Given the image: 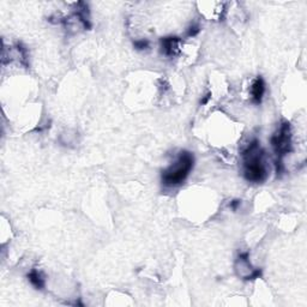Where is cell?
<instances>
[{"instance_id":"1","label":"cell","mask_w":307,"mask_h":307,"mask_svg":"<svg viewBox=\"0 0 307 307\" xmlns=\"http://www.w3.org/2000/svg\"><path fill=\"white\" fill-rule=\"evenodd\" d=\"M259 144L261 142L258 140H253L243 151L244 177L248 183L262 184L267 177L266 161H264L266 153Z\"/></svg>"},{"instance_id":"2","label":"cell","mask_w":307,"mask_h":307,"mask_svg":"<svg viewBox=\"0 0 307 307\" xmlns=\"http://www.w3.org/2000/svg\"><path fill=\"white\" fill-rule=\"evenodd\" d=\"M195 166V157L190 151L183 150L178 156L177 161L164 169L161 174V182L169 187L180 186L185 183L191 170Z\"/></svg>"},{"instance_id":"3","label":"cell","mask_w":307,"mask_h":307,"mask_svg":"<svg viewBox=\"0 0 307 307\" xmlns=\"http://www.w3.org/2000/svg\"><path fill=\"white\" fill-rule=\"evenodd\" d=\"M271 145L276 154V172L281 174L283 170L282 159L285 155L292 151V131H290V124L288 122H283L280 128L272 135Z\"/></svg>"},{"instance_id":"4","label":"cell","mask_w":307,"mask_h":307,"mask_svg":"<svg viewBox=\"0 0 307 307\" xmlns=\"http://www.w3.org/2000/svg\"><path fill=\"white\" fill-rule=\"evenodd\" d=\"M182 43V39L178 36H167V38H162L160 40L161 44V52L166 57L173 58L179 53V44Z\"/></svg>"},{"instance_id":"5","label":"cell","mask_w":307,"mask_h":307,"mask_svg":"<svg viewBox=\"0 0 307 307\" xmlns=\"http://www.w3.org/2000/svg\"><path fill=\"white\" fill-rule=\"evenodd\" d=\"M264 94H266V82H264L263 78L259 76L256 78L251 86V96H252V102L254 104H261L263 101Z\"/></svg>"},{"instance_id":"6","label":"cell","mask_w":307,"mask_h":307,"mask_svg":"<svg viewBox=\"0 0 307 307\" xmlns=\"http://www.w3.org/2000/svg\"><path fill=\"white\" fill-rule=\"evenodd\" d=\"M27 279L35 289L42 290L46 287V281H44L43 275L38 269H31V271L27 275Z\"/></svg>"},{"instance_id":"7","label":"cell","mask_w":307,"mask_h":307,"mask_svg":"<svg viewBox=\"0 0 307 307\" xmlns=\"http://www.w3.org/2000/svg\"><path fill=\"white\" fill-rule=\"evenodd\" d=\"M133 47L137 51H145V49H148L150 47V42L145 40V39H143V40H136L133 42Z\"/></svg>"},{"instance_id":"8","label":"cell","mask_w":307,"mask_h":307,"mask_svg":"<svg viewBox=\"0 0 307 307\" xmlns=\"http://www.w3.org/2000/svg\"><path fill=\"white\" fill-rule=\"evenodd\" d=\"M199 31H201V28H199V25L193 24V25H191V27L187 29V33H186V36H187V38H195L196 35H198Z\"/></svg>"},{"instance_id":"9","label":"cell","mask_w":307,"mask_h":307,"mask_svg":"<svg viewBox=\"0 0 307 307\" xmlns=\"http://www.w3.org/2000/svg\"><path fill=\"white\" fill-rule=\"evenodd\" d=\"M240 204H241V201H239V199H234V201L230 202L229 206H230V208H232L233 210H234V211H237L238 206L240 205Z\"/></svg>"},{"instance_id":"10","label":"cell","mask_w":307,"mask_h":307,"mask_svg":"<svg viewBox=\"0 0 307 307\" xmlns=\"http://www.w3.org/2000/svg\"><path fill=\"white\" fill-rule=\"evenodd\" d=\"M210 98H211V94H210V93L206 94V95L204 96V98L202 99L201 101H199V103H201V104H206V103H208V102H209Z\"/></svg>"}]
</instances>
